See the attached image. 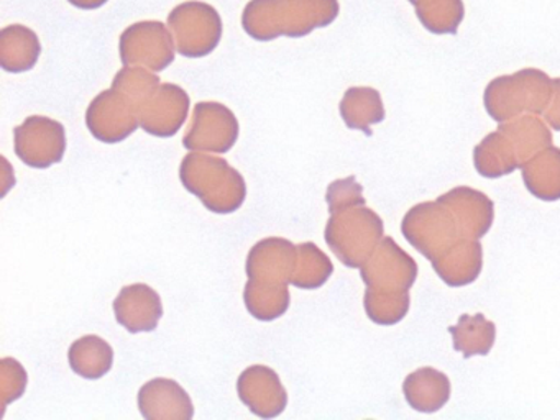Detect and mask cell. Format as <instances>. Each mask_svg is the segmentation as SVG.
Masks as SVG:
<instances>
[{"label":"cell","instance_id":"9c48e42d","mask_svg":"<svg viewBox=\"0 0 560 420\" xmlns=\"http://www.w3.org/2000/svg\"><path fill=\"white\" fill-rule=\"evenodd\" d=\"M238 130L237 117L231 108L219 102H199L183 144L189 151L228 153L237 143Z\"/></svg>","mask_w":560,"mask_h":420},{"label":"cell","instance_id":"4dcf8cb0","mask_svg":"<svg viewBox=\"0 0 560 420\" xmlns=\"http://www.w3.org/2000/svg\"><path fill=\"white\" fill-rule=\"evenodd\" d=\"M326 200L330 213L336 212V210L346 209V207L365 203L363 187L357 183L355 176L337 179L329 184Z\"/></svg>","mask_w":560,"mask_h":420},{"label":"cell","instance_id":"6da1fadb","mask_svg":"<svg viewBox=\"0 0 560 420\" xmlns=\"http://www.w3.org/2000/svg\"><path fill=\"white\" fill-rule=\"evenodd\" d=\"M365 282L366 315L378 325H395L409 311V289L418 278L415 259L392 236H383L378 248L360 266Z\"/></svg>","mask_w":560,"mask_h":420},{"label":"cell","instance_id":"f1b7e54d","mask_svg":"<svg viewBox=\"0 0 560 420\" xmlns=\"http://www.w3.org/2000/svg\"><path fill=\"white\" fill-rule=\"evenodd\" d=\"M159 85V75L140 66H126L117 72L113 82L114 89L132 98L139 107Z\"/></svg>","mask_w":560,"mask_h":420},{"label":"cell","instance_id":"83f0119b","mask_svg":"<svg viewBox=\"0 0 560 420\" xmlns=\"http://www.w3.org/2000/svg\"><path fill=\"white\" fill-rule=\"evenodd\" d=\"M334 265L329 256L314 245L313 242H304L298 245V265L291 284L300 289H319L326 284L332 276Z\"/></svg>","mask_w":560,"mask_h":420},{"label":"cell","instance_id":"1f68e13d","mask_svg":"<svg viewBox=\"0 0 560 420\" xmlns=\"http://www.w3.org/2000/svg\"><path fill=\"white\" fill-rule=\"evenodd\" d=\"M553 85H556V98H553L552 105L544 112V115H546V120L549 121L550 127L560 131V79L553 81Z\"/></svg>","mask_w":560,"mask_h":420},{"label":"cell","instance_id":"603a6c76","mask_svg":"<svg viewBox=\"0 0 560 420\" xmlns=\"http://www.w3.org/2000/svg\"><path fill=\"white\" fill-rule=\"evenodd\" d=\"M474 163L478 173L490 179L506 176L521 167L513 143L500 128L477 144L474 151Z\"/></svg>","mask_w":560,"mask_h":420},{"label":"cell","instance_id":"d4e9b609","mask_svg":"<svg viewBox=\"0 0 560 420\" xmlns=\"http://www.w3.org/2000/svg\"><path fill=\"white\" fill-rule=\"evenodd\" d=\"M500 130L513 143L521 167L527 161L533 160L537 153L552 144V133H550L549 128L540 118L533 117V115H524V117L508 120L506 124L500 125Z\"/></svg>","mask_w":560,"mask_h":420},{"label":"cell","instance_id":"7c38bea8","mask_svg":"<svg viewBox=\"0 0 560 420\" xmlns=\"http://www.w3.org/2000/svg\"><path fill=\"white\" fill-rule=\"evenodd\" d=\"M189 95L176 84H160L139 107L140 127L153 137L168 138L178 133L188 118Z\"/></svg>","mask_w":560,"mask_h":420},{"label":"cell","instance_id":"ba28073f","mask_svg":"<svg viewBox=\"0 0 560 420\" xmlns=\"http://www.w3.org/2000/svg\"><path fill=\"white\" fill-rule=\"evenodd\" d=\"M175 49L172 30L155 20L133 23L120 36L119 51L124 66H140L160 72L175 61Z\"/></svg>","mask_w":560,"mask_h":420},{"label":"cell","instance_id":"52a82bcc","mask_svg":"<svg viewBox=\"0 0 560 420\" xmlns=\"http://www.w3.org/2000/svg\"><path fill=\"white\" fill-rule=\"evenodd\" d=\"M176 51L186 58H205L218 48L222 20L218 10L206 2L189 0L179 3L168 15Z\"/></svg>","mask_w":560,"mask_h":420},{"label":"cell","instance_id":"9a60e30c","mask_svg":"<svg viewBox=\"0 0 560 420\" xmlns=\"http://www.w3.org/2000/svg\"><path fill=\"white\" fill-rule=\"evenodd\" d=\"M114 314L130 334L153 331L163 317L162 298L143 282L126 285L114 301Z\"/></svg>","mask_w":560,"mask_h":420},{"label":"cell","instance_id":"30bf717a","mask_svg":"<svg viewBox=\"0 0 560 420\" xmlns=\"http://www.w3.org/2000/svg\"><path fill=\"white\" fill-rule=\"evenodd\" d=\"M15 154L27 166L47 170L61 163L67 151V131L54 118L34 115L14 130Z\"/></svg>","mask_w":560,"mask_h":420},{"label":"cell","instance_id":"4fadbf2b","mask_svg":"<svg viewBox=\"0 0 560 420\" xmlns=\"http://www.w3.org/2000/svg\"><path fill=\"white\" fill-rule=\"evenodd\" d=\"M237 394L252 413L260 419H275L288 406V394L277 371L265 364H254L242 371Z\"/></svg>","mask_w":560,"mask_h":420},{"label":"cell","instance_id":"ffe728a7","mask_svg":"<svg viewBox=\"0 0 560 420\" xmlns=\"http://www.w3.org/2000/svg\"><path fill=\"white\" fill-rule=\"evenodd\" d=\"M483 252L478 240H465L438 261L432 262L442 281L452 288L471 284L481 271Z\"/></svg>","mask_w":560,"mask_h":420},{"label":"cell","instance_id":"8fae6325","mask_svg":"<svg viewBox=\"0 0 560 420\" xmlns=\"http://www.w3.org/2000/svg\"><path fill=\"white\" fill-rule=\"evenodd\" d=\"M86 125L93 137L103 143H119L139 128V105L122 92L110 88L91 102Z\"/></svg>","mask_w":560,"mask_h":420},{"label":"cell","instance_id":"2e32d148","mask_svg":"<svg viewBox=\"0 0 560 420\" xmlns=\"http://www.w3.org/2000/svg\"><path fill=\"white\" fill-rule=\"evenodd\" d=\"M137 400L147 420H189L195 416L191 397L175 380L149 381L140 387Z\"/></svg>","mask_w":560,"mask_h":420},{"label":"cell","instance_id":"cb8c5ba5","mask_svg":"<svg viewBox=\"0 0 560 420\" xmlns=\"http://www.w3.org/2000/svg\"><path fill=\"white\" fill-rule=\"evenodd\" d=\"M340 115L347 127L372 135V125L385 120L380 92L372 88H350L340 102Z\"/></svg>","mask_w":560,"mask_h":420},{"label":"cell","instance_id":"5bb4252c","mask_svg":"<svg viewBox=\"0 0 560 420\" xmlns=\"http://www.w3.org/2000/svg\"><path fill=\"white\" fill-rule=\"evenodd\" d=\"M298 265V245L280 236L260 240L247 256V276L265 284H291Z\"/></svg>","mask_w":560,"mask_h":420},{"label":"cell","instance_id":"7a4b0ae2","mask_svg":"<svg viewBox=\"0 0 560 420\" xmlns=\"http://www.w3.org/2000/svg\"><path fill=\"white\" fill-rule=\"evenodd\" d=\"M337 13V0H250L242 13V26L257 42L301 38L332 23Z\"/></svg>","mask_w":560,"mask_h":420},{"label":"cell","instance_id":"ac0fdd59","mask_svg":"<svg viewBox=\"0 0 560 420\" xmlns=\"http://www.w3.org/2000/svg\"><path fill=\"white\" fill-rule=\"evenodd\" d=\"M402 390L412 409L424 413L438 412L451 399V381L434 368H421L406 377Z\"/></svg>","mask_w":560,"mask_h":420},{"label":"cell","instance_id":"44dd1931","mask_svg":"<svg viewBox=\"0 0 560 420\" xmlns=\"http://www.w3.org/2000/svg\"><path fill=\"white\" fill-rule=\"evenodd\" d=\"M523 179L534 197L547 202L560 199V150L547 147L527 161L523 167Z\"/></svg>","mask_w":560,"mask_h":420},{"label":"cell","instance_id":"d6986e66","mask_svg":"<svg viewBox=\"0 0 560 420\" xmlns=\"http://www.w3.org/2000/svg\"><path fill=\"white\" fill-rule=\"evenodd\" d=\"M37 33L24 25L5 26L0 33V65L8 72L31 71L40 58Z\"/></svg>","mask_w":560,"mask_h":420},{"label":"cell","instance_id":"e0dca14e","mask_svg":"<svg viewBox=\"0 0 560 420\" xmlns=\"http://www.w3.org/2000/svg\"><path fill=\"white\" fill-rule=\"evenodd\" d=\"M439 199L452 207L468 238L480 240L487 235L493 223L494 207L483 192L471 187H455Z\"/></svg>","mask_w":560,"mask_h":420},{"label":"cell","instance_id":"3957f363","mask_svg":"<svg viewBox=\"0 0 560 420\" xmlns=\"http://www.w3.org/2000/svg\"><path fill=\"white\" fill-rule=\"evenodd\" d=\"M179 179L206 209L214 213H234L247 197L244 176L224 158L191 151L183 158Z\"/></svg>","mask_w":560,"mask_h":420},{"label":"cell","instance_id":"4316f807","mask_svg":"<svg viewBox=\"0 0 560 420\" xmlns=\"http://www.w3.org/2000/svg\"><path fill=\"white\" fill-rule=\"evenodd\" d=\"M244 302L252 317L257 320H277L290 308V289L288 284H265L248 279L245 284Z\"/></svg>","mask_w":560,"mask_h":420},{"label":"cell","instance_id":"7402d4cb","mask_svg":"<svg viewBox=\"0 0 560 420\" xmlns=\"http://www.w3.org/2000/svg\"><path fill=\"white\" fill-rule=\"evenodd\" d=\"M71 370L84 380L96 381L109 373L114 363V350L104 338L84 335L68 351Z\"/></svg>","mask_w":560,"mask_h":420},{"label":"cell","instance_id":"277c9868","mask_svg":"<svg viewBox=\"0 0 560 420\" xmlns=\"http://www.w3.org/2000/svg\"><path fill=\"white\" fill-rule=\"evenodd\" d=\"M383 232L385 226L378 213L359 203L330 213L324 236L343 265L360 268L378 248Z\"/></svg>","mask_w":560,"mask_h":420},{"label":"cell","instance_id":"5b68a950","mask_svg":"<svg viewBox=\"0 0 560 420\" xmlns=\"http://www.w3.org/2000/svg\"><path fill=\"white\" fill-rule=\"evenodd\" d=\"M401 232L431 262L438 261L465 240H471L452 207L441 199L412 207L402 219Z\"/></svg>","mask_w":560,"mask_h":420},{"label":"cell","instance_id":"8992f818","mask_svg":"<svg viewBox=\"0 0 560 420\" xmlns=\"http://www.w3.org/2000/svg\"><path fill=\"white\" fill-rule=\"evenodd\" d=\"M549 101V78L536 69H526L508 78H498L485 92L488 114L500 124L513 120L521 112H546Z\"/></svg>","mask_w":560,"mask_h":420},{"label":"cell","instance_id":"f546056e","mask_svg":"<svg viewBox=\"0 0 560 420\" xmlns=\"http://www.w3.org/2000/svg\"><path fill=\"white\" fill-rule=\"evenodd\" d=\"M27 371L14 358H4L0 361V407L2 410L21 399L27 387Z\"/></svg>","mask_w":560,"mask_h":420},{"label":"cell","instance_id":"484cf974","mask_svg":"<svg viewBox=\"0 0 560 420\" xmlns=\"http://www.w3.org/2000/svg\"><path fill=\"white\" fill-rule=\"evenodd\" d=\"M448 331L454 338L455 350L464 353V358H471L475 354L485 357L493 348L497 325L488 320L483 314H464L455 327H448Z\"/></svg>","mask_w":560,"mask_h":420},{"label":"cell","instance_id":"d6a6232c","mask_svg":"<svg viewBox=\"0 0 560 420\" xmlns=\"http://www.w3.org/2000/svg\"><path fill=\"white\" fill-rule=\"evenodd\" d=\"M68 2L73 3L78 9L94 10L103 7L107 0H68Z\"/></svg>","mask_w":560,"mask_h":420}]
</instances>
